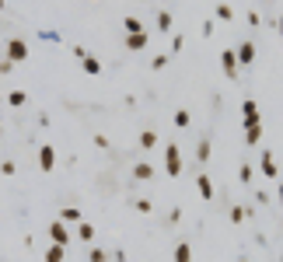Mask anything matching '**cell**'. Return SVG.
<instances>
[{
	"label": "cell",
	"mask_w": 283,
	"mask_h": 262,
	"mask_svg": "<svg viewBox=\"0 0 283 262\" xmlns=\"http://www.w3.org/2000/svg\"><path fill=\"white\" fill-rule=\"evenodd\" d=\"M7 60L11 63H21V60H28V42L25 39H7Z\"/></svg>",
	"instance_id": "obj_3"
},
{
	"label": "cell",
	"mask_w": 283,
	"mask_h": 262,
	"mask_svg": "<svg viewBox=\"0 0 283 262\" xmlns=\"http://www.w3.org/2000/svg\"><path fill=\"white\" fill-rule=\"evenodd\" d=\"M196 185H200V196H203V200H213V196H217V192H213V182H210V175H206V171H200V175H196Z\"/></svg>",
	"instance_id": "obj_9"
},
{
	"label": "cell",
	"mask_w": 283,
	"mask_h": 262,
	"mask_svg": "<svg viewBox=\"0 0 283 262\" xmlns=\"http://www.w3.org/2000/svg\"><path fill=\"white\" fill-rule=\"evenodd\" d=\"M60 221L63 224H81V210H77V206H63V210H60Z\"/></svg>",
	"instance_id": "obj_17"
},
{
	"label": "cell",
	"mask_w": 283,
	"mask_h": 262,
	"mask_svg": "<svg viewBox=\"0 0 283 262\" xmlns=\"http://www.w3.org/2000/svg\"><path fill=\"white\" fill-rule=\"evenodd\" d=\"M280 262H283V255H280Z\"/></svg>",
	"instance_id": "obj_40"
},
{
	"label": "cell",
	"mask_w": 283,
	"mask_h": 262,
	"mask_svg": "<svg viewBox=\"0 0 283 262\" xmlns=\"http://www.w3.org/2000/svg\"><path fill=\"white\" fill-rule=\"evenodd\" d=\"M14 171H18V164H14V161H4V164H0V175H14Z\"/></svg>",
	"instance_id": "obj_30"
},
{
	"label": "cell",
	"mask_w": 283,
	"mask_h": 262,
	"mask_svg": "<svg viewBox=\"0 0 283 262\" xmlns=\"http://www.w3.org/2000/svg\"><path fill=\"white\" fill-rule=\"evenodd\" d=\"M137 147H140V150H154V147H158V133H154V129H143L140 137H137Z\"/></svg>",
	"instance_id": "obj_10"
},
{
	"label": "cell",
	"mask_w": 283,
	"mask_h": 262,
	"mask_svg": "<svg viewBox=\"0 0 283 262\" xmlns=\"http://www.w3.org/2000/svg\"><path fill=\"white\" fill-rule=\"evenodd\" d=\"M0 11H4V0H0Z\"/></svg>",
	"instance_id": "obj_39"
},
{
	"label": "cell",
	"mask_w": 283,
	"mask_h": 262,
	"mask_svg": "<svg viewBox=\"0 0 283 262\" xmlns=\"http://www.w3.org/2000/svg\"><path fill=\"white\" fill-rule=\"evenodd\" d=\"M221 70L227 81H238V70H242V63H238V53L234 49H224L221 53Z\"/></svg>",
	"instance_id": "obj_2"
},
{
	"label": "cell",
	"mask_w": 283,
	"mask_h": 262,
	"mask_svg": "<svg viewBox=\"0 0 283 262\" xmlns=\"http://www.w3.org/2000/svg\"><path fill=\"white\" fill-rule=\"evenodd\" d=\"M213 14H217V21H234V7H231V4H217Z\"/></svg>",
	"instance_id": "obj_20"
},
{
	"label": "cell",
	"mask_w": 283,
	"mask_h": 262,
	"mask_svg": "<svg viewBox=\"0 0 283 262\" xmlns=\"http://www.w3.org/2000/svg\"><path fill=\"white\" fill-rule=\"evenodd\" d=\"M39 168L42 171H53V168H56V150H53V143H42L39 147Z\"/></svg>",
	"instance_id": "obj_6"
},
{
	"label": "cell",
	"mask_w": 283,
	"mask_h": 262,
	"mask_svg": "<svg viewBox=\"0 0 283 262\" xmlns=\"http://www.w3.org/2000/svg\"><path fill=\"white\" fill-rule=\"evenodd\" d=\"M4 101H7V98H4V95H0V105H4Z\"/></svg>",
	"instance_id": "obj_38"
},
{
	"label": "cell",
	"mask_w": 283,
	"mask_h": 262,
	"mask_svg": "<svg viewBox=\"0 0 283 262\" xmlns=\"http://www.w3.org/2000/svg\"><path fill=\"white\" fill-rule=\"evenodd\" d=\"M259 168H263L266 179H276L280 171H276V158H273V150H263V161H259Z\"/></svg>",
	"instance_id": "obj_8"
},
{
	"label": "cell",
	"mask_w": 283,
	"mask_h": 262,
	"mask_svg": "<svg viewBox=\"0 0 283 262\" xmlns=\"http://www.w3.org/2000/svg\"><path fill=\"white\" fill-rule=\"evenodd\" d=\"M122 28H126V32H129V35H140V32H143L140 18H122Z\"/></svg>",
	"instance_id": "obj_21"
},
{
	"label": "cell",
	"mask_w": 283,
	"mask_h": 262,
	"mask_svg": "<svg viewBox=\"0 0 283 262\" xmlns=\"http://www.w3.org/2000/svg\"><path fill=\"white\" fill-rule=\"evenodd\" d=\"M77 238H81V242H95V224L81 221L77 224Z\"/></svg>",
	"instance_id": "obj_18"
},
{
	"label": "cell",
	"mask_w": 283,
	"mask_h": 262,
	"mask_svg": "<svg viewBox=\"0 0 283 262\" xmlns=\"http://www.w3.org/2000/svg\"><path fill=\"white\" fill-rule=\"evenodd\" d=\"M242 112H245V129H255V126H263V116H259V105L252 98L242 101Z\"/></svg>",
	"instance_id": "obj_4"
},
{
	"label": "cell",
	"mask_w": 283,
	"mask_h": 262,
	"mask_svg": "<svg viewBox=\"0 0 283 262\" xmlns=\"http://www.w3.org/2000/svg\"><path fill=\"white\" fill-rule=\"evenodd\" d=\"M238 179H242L245 185H248V182L255 179V168H252V164H242V168H238Z\"/></svg>",
	"instance_id": "obj_26"
},
{
	"label": "cell",
	"mask_w": 283,
	"mask_h": 262,
	"mask_svg": "<svg viewBox=\"0 0 283 262\" xmlns=\"http://www.w3.org/2000/svg\"><path fill=\"white\" fill-rule=\"evenodd\" d=\"M133 210H137V213H154V203H150V200H140V196H137V200H133Z\"/></svg>",
	"instance_id": "obj_23"
},
{
	"label": "cell",
	"mask_w": 283,
	"mask_h": 262,
	"mask_svg": "<svg viewBox=\"0 0 283 262\" xmlns=\"http://www.w3.org/2000/svg\"><path fill=\"white\" fill-rule=\"evenodd\" d=\"M49 238H53V245H63V248H67V245H70V227L63 221H53L49 224Z\"/></svg>",
	"instance_id": "obj_5"
},
{
	"label": "cell",
	"mask_w": 283,
	"mask_h": 262,
	"mask_svg": "<svg viewBox=\"0 0 283 262\" xmlns=\"http://www.w3.org/2000/svg\"><path fill=\"white\" fill-rule=\"evenodd\" d=\"M81 67H84V74H91V77H98V74H101V60H98V56H91V53L81 60Z\"/></svg>",
	"instance_id": "obj_12"
},
{
	"label": "cell",
	"mask_w": 283,
	"mask_h": 262,
	"mask_svg": "<svg viewBox=\"0 0 283 262\" xmlns=\"http://www.w3.org/2000/svg\"><path fill=\"white\" fill-rule=\"evenodd\" d=\"M95 147H101V150H108L112 143H108V137H105V133H98V137H95Z\"/></svg>",
	"instance_id": "obj_31"
},
{
	"label": "cell",
	"mask_w": 283,
	"mask_h": 262,
	"mask_svg": "<svg viewBox=\"0 0 283 262\" xmlns=\"http://www.w3.org/2000/svg\"><path fill=\"white\" fill-rule=\"evenodd\" d=\"M227 217H231V224H242L248 213H245V206H231V210H227Z\"/></svg>",
	"instance_id": "obj_25"
},
{
	"label": "cell",
	"mask_w": 283,
	"mask_h": 262,
	"mask_svg": "<svg viewBox=\"0 0 283 262\" xmlns=\"http://www.w3.org/2000/svg\"><path fill=\"white\" fill-rule=\"evenodd\" d=\"M255 53H259V49H255V42L245 39L242 46H238V63H242V67H252V63H255Z\"/></svg>",
	"instance_id": "obj_7"
},
{
	"label": "cell",
	"mask_w": 283,
	"mask_h": 262,
	"mask_svg": "<svg viewBox=\"0 0 283 262\" xmlns=\"http://www.w3.org/2000/svg\"><path fill=\"white\" fill-rule=\"evenodd\" d=\"M42 259H46V262H63V259H67V248H63V245H49Z\"/></svg>",
	"instance_id": "obj_13"
},
{
	"label": "cell",
	"mask_w": 283,
	"mask_h": 262,
	"mask_svg": "<svg viewBox=\"0 0 283 262\" xmlns=\"http://www.w3.org/2000/svg\"><path fill=\"white\" fill-rule=\"evenodd\" d=\"M171 262H192V245H189V242H179V245H175Z\"/></svg>",
	"instance_id": "obj_11"
},
{
	"label": "cell",
	"mask_w": 283,
	"mask_h": 262,
	"mask_svg": "<svg viewBox=\"0 0 283 262\" xmlns=\"http://www.w3.org/2000/svg\"><path fill=\"white\" fill-rule=\"evenodd\" d=\"M259 140H263V126H255V129H245V143H252V147H255Z\"/></svg>",
	"instance_id": "obj_24"
},
{
	"label": "cell",
	"mask_w": 283,
	"mask_h": 262,
	"mask_svg": "<svg viewBox=\"0 0 283 262\" xmlns=\"http://www.w3.org/2000/svg\"><path fill=\"white\" fill-rule=\"evenodd\" d=\"M168 60H171L168 53H158V56L150 60V70H164V67H168Z\"/></svg>",
	"instance_id": "obj_28"
},
{
	"label": "cell",
	"mask_w": 283,
	"mask_h": 262,
	"mask_svg": "<svg viewBox=\"0 0 283 262\" xmlns=\"http://www.w3.org/2000/svg\"><path fill=\"white\" fill-rule=\"evenodd\" d=\"M158 28H161V32L171 28V11H161V14H158Z\"/></svg>",
	"instance_id": "obj_29"
},
{
	"label": "cell",
	"mask_w": 283,
	"mask_h": 262,
	"mask_svg": "<svg viewBox=\"0 0 283 262\" xmlns=\"http://www.w3.org/2000/svg\"><path fill=\"white\" fill-rule=\"evenodd\" d=\"M182 221V210H179V206H175V210H168V224H179Z\"/></svg>",
	"instance_id": "obj_32"
},
{
	"label": "cell",
	"mask_w": 283,
	"mask_h": 262,
	"mask_svg": "<svg viewBox=\"0 0 283 262\" xmlns=\"http://www.w3.org/2000/svg\"><path fill=\"white\" fill-rule=\"evenodd\" d=\"M112 262H126V252H112Z\"/></svg>",
	"instance_id": "obj_35"
},
{
	"label": "cell",
	"mask_w": 283,
	"mask_h": 262,
	"mask_svg": "<svg viewBox=\"0 0 283 262\" xmlns=\"http://www.w3.org/2000/svg\"><path fill=\"white\" fill-rule=\"evenodd\" d=\"M25 101H28V95H25V91H11V95H7V105H11V108H21Z\"/></svg>",
	"instance_id": "obj_22"
},
{
	"label": "cell",
	"mask_w": 283,
	"mask_h": 262,
	"mask_svg": "<svg viewBox=\"0 0 283 262\" xmlns=\"http://www.w3.org/2000/svg\"><path fill=\"white\" fill-rule=\"evenodd\" d=\"M164 171H168L171 179L182 175V150H179V143H168V147H164Z\"/></svg>",
	"instance_id": "obj_1"
},
{
	"label": "cell",
	"mask_w": 283,
	"mask_h": 262,
	"mask_svg": "<svg viewBox=\"0 0 283 262\" xmlns=\"http://www.w3.org/2000/svg\"><path fill=\"white\" fill-rule=\"evenodd\" d=\"M210 154H213V147H210V140L203 137V140L196 143V161H200V164H206V161H210Z\"/></svg>",
	"instance_id": "obj_16"
},
{
	"label": "cell",
	"mask_w": 283,
	"mask_h": 262,
	"mask_svg": "<svg viewBox=\"0 0 283 262\" xmlns=\"http://www.w3.org/2000/svg\"><path fill=\"white\" fill-rule=\"evenodd\" d=\"M133 179H137V182H147V179H154V168H150L147 161L133 164Z\"/></svg>",
	"instance_id": "obj_14"
},
{
	"label": "cell",
	"mask_w": 283,
	"mask_h": 262,
	"mask_svg": "<svg viewBox=\"0 0 283 262\" xmlns=\"http://www.w3.org/2000/svg\"><path fill=\"white\" fill-rule=\"evenodd\" d=\"M171 122H175V126H179V129H185V126H189V122H192V112H189V108H179V112H175V116H171Z\"/></svg>",
	"instance_id": "obj_19"
},
{
	"label": "cell",
	"mask_w": 283,
	"mask_h": 262,
	"mask_svg": "<svg viewBox=\"0 0 283 262\" xmlns=\"http://www.w3.org/2000/svg\"><path fill=\"white\" fill-rule=\"evenodd\" d=\"M182 46H185L182 35H171V49H175V53H182Z\"/></svg>",
	"instance_id": "obj_33"
},
{
	"label": "cell",
	"mask_w": 283,
	"mask_h": 262,
	"mask_svg": "<svg viewBox=\"0 0 283 262\" xmlns=\"http://www.w3.org/2000/svg\"><path fill=\"white\" fill-rule=\"evenodd\" d=\"M210 35H213V21L206 18V21H203V39H210Z\"/></svg>",
	"instance_id": "obj_34"
},
{
	"label": "cell",
	"mask_w": 283,
	"mask_h": 262,
	"mask_svg": "<svg viewBox=\"0 0 283 262\" xmlns=\"http://www.w3.org/2000/svg\"><path fill=\"white\" fill-rule=\"evenodd\" d=\"M88 259H91V262H108V252H105V248H98V245H95V248H91V252H88Z\"/></svg>",
	"instance_id": "obj_27"
},
{
	"label": "cell",
	"mask_w": 283,
	"mask_h": 262,
	"mask_svg": "<svg viewBox=\"0 0 283 262\" xmlns=\"http://www.w3.org/2000/svg\"><path fill=\"white\" fill-rule=\"evenodd\" d=\"M0 129H4V126H0Z\"/></svg>",
	"instance_id": "obj_41"
},
{
	"label": "cell",
	"mask_w": 283,
	"mask_h": 262,
	"mask_svg": "<svg viewBox=\"0 0 283 262\" xmlns=\"http://www.w3.org/2000/svg\"><path fill=\"white\" fill-rule=\"evenodd\" d=\"M280 206H283V182H280Z\"/></svg>",
	"instance_id": "obj_36"
},
{
	"label": "cell",
	"mask_w": 283,
	"mask_h": 262,
	"mask_svg": "<svg viewBox=\"0 0 283 262\" xmlns=\"http://www.w3.org/2000/svg\"><path fill=\"white\" fill-rule=\"evenodd\" d=\"M280 35H283V14H280Z\"/></svg>",
	"instance_id": "obj_37"
},
{
	"label": "cell",
	"mask_w": 283,
	"mask_h": 262,
	"mask_svg": "<svg viewBox=\"0 0 283 262\" xmlns=\"http://www.w3.org/2000/svg\"><path fill=\"white\" fill-rule=\"evenodd\" d=\"M147 39H150L147 32H140V35H126V49H129V53H137V49L147 46Z\"/></svg>",
	"instance_id": "obj_15"
}]
</instances>
